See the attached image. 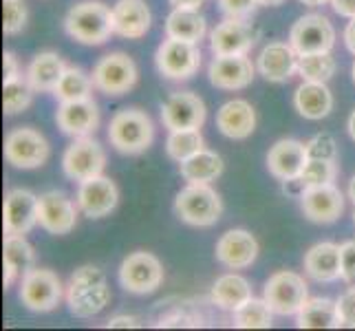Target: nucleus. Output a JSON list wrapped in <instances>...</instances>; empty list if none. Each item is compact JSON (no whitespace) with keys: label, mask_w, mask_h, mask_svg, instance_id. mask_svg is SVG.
Instances as JSON below:
<instances>
[{"label":"nucleus","mask_w":355,"mask_h":331,"mask_svg":"<svg viewBox=\"0 0 355 331\" xmlns=\"http://www.w3.org/2000/svg\"><path fill=\"white\" fill-rule=\"evenodd\" d=\"M155 126L148 113L139 108H124L113 115L108 124V142L121 155H139L150 148Z\"/></svg>","instance_id":"7ed1b4c3"},{"label":"nucleus","mask_w":355,"mask_h":331,"mask_svg":"<svg viewBox=\"0 0 355 331\" xmlns=\"http://www.w3.org/2000/svg\"><path fill=\"white\" fill-rule=\"evenodd\" d=\"M106 327L108 329H117V327H121V329H135V327H139V321L135 316H115V318H111V321L106 323Z\"/></svg>","instance_id":"de8ad7c7"},{"label":"nucleus","mask_w":355,"mask_h":331,"mask_svg":"<svg viewBox=\"0 0 355 331\" xmlns=\"http://www.w3.org/2000/svg\"><path fill=\"white\" fill-rule=\"evenodd\" d=\"M5 289L14 285L16 278H22L27 272L35 267V252L24 239V235H7L5 237Z\"/></svg>","instance_id":"cd10ccee"},{"label":"nucleus","mask_w":355,"mask_h":331,"mask_svg":"<svg viewBox=\"0 0 355 331\" xmlns=\"http://www.w3.org/2000/svg\"><path fill=\"white\" fill-rule=\"evenodd\" d=\"M216 128L230 139H248L256 130V110L248 100H230L216 113Z\"/></svg>","instance_id":"393cba45"},{"label":"nucleus","mask_w":355,"mask_h":331,"mask_svg":"<svg viewBox=\"0 0 355 331\" xmlns=\"http://www.w3.org/2000/svg\"><path fill=\"white\" fill-rule=\"evenodd\" d=\"M340 263H342V280L355 285V241L340 245Z\"/></svg>","instance_id":"c03bdc74"},{"label":"nucleus","mask_w":355,"mask_h":331,"mask_svg":"<svg viewBox=\"0 0 355 331\" xmlns=\"http://www.w3.org/2000/svg\"><path fill=\"white\" fill-rule=\"evenodd\" d=\"M336 303H338L340 325H342V327H351V329H355V287L347 289Z\"/></svg>","instance_id":"37998d69"},{"label":"nucleus","mask_w":355,"mask_h":331,"mask_svg":"<svg viewBox=\"0 0 355 331\" xmlns=\"http://www.w3.org/2000/svg\"><path fill=\"white\" fill-rule=\"evenodd\" d=\"M93 78L87 76L78 67H67L64 76L60 78L58 87L53 89V95L58 102H78V100H89L93 93Z\"/></svg>","instance_id":"72a5a7b5"},{"label":"nucleus","mask_w":355,"mask_h":331,"mask_svg":"<svg viewBox=\"0 0 355 331\" xmlns=\"http://www.w3.org/2000/svg\"><path fill=\"white\" fill-rule=\"evenodd\" d=\"M331 7L342 18H355V0H331Z\"/></svg>","instance_id":"49530a36"},{"label":"nucleus","mask_w":355,"mask_h":331,"mask_svg":"<svg viewBox=\"0 0 355 331\" xmlns=\"http://www.w3.org/2000/svg\"><path fill=\"white\" fill-rule=\"evenodd\" d=\"M203 151V135L201 128H186V130H170L166 139V153L175 162H186L192 155Z\"/></svg>","instance_id":"f704fd0d"},{"label":"nucleus","mask_w":355,"mask_h":331,"mask_svg":"<svg viewBox=\"0 0 355 331\" xmlns=\"http://www.w3.org/2000/svg\"><path fill=\"white\" fill-rule=\"evenodd\" d=\"M111 303V287L102 269L95 265H82L71 274L67 285L69 312L78 318H93Z\"/></svg>","instance_id":"f257e3e1"},{"label":"nucleus","mask_w":355,"mask_h":331,"mask_svg":"<svg viewBox=\"0 0 355 331\" xmlns=\"http://www.w3.org/2000/svg\"><path fill=\"white\" fill-rule=\"evenodd\" d=\"M49 142L46 137L31 126L14 128L5 137V159L20 170H33L46 164L49 159Z\"/></svg>","instance_id":"6e6552de"},{"label":"nucleus","mask_w":355,"mask_h":331,"mask_svg":"<svg viewBox=\"0 0 355 331\" xmlns=\"http://www.w3.org/2000/svg\"><path fill=\"white\" fill-rule=\"evenodd\" d=\"M93 84L104 95H124L137 84V65L121 51L100 58L93 69Z\"/></svg>","instance_id":"9d476101"},{"label":"nucleus","mask_w":355,"mask_h":331,"mask_svg":"<svg viewBox=\"0 0 355 331\" xmlns=\"http://www.w3.org/2000/svg\"><path fill=\"white\" fill-rule=\"evenodd\" d=\"M259 241L252 232L236 228L227 230L225 235L216 241L214 256L216 261L230 269H245L259 259Z\"/></svg>","instance_id":"6ab92c4d"},{"label":"nucleus","mask_w":355,"mask_h":331,"mask_svg":"<svg viewBox=\"0 0 355 331\" xmlns=\"http://www.w3.org/2000/svg\"><path fill=\"white\" fill-rule=\"evenodd\" d=\"M336 177H338L336 159L309 157L296 181L302 188H313V186H324V183H334Z\"/></svg>","instance_id":"58836bf2"},{"label":"nucleus","mask_w":355,"mask_h":331,"mask_svg":"<svg viewBox=\"0 0 355 331\" xmlns=\"http://www.w3.org/2000/svg\"><path fill=\"white\" fill-rule=\"evenodd\" d=\"M67 65L55 51H42L38 53L27 69V82L33 91L38 93H53L60 78L64 76Z\"/></svg>","instance_id":"c756f323"},{"label":"nucleus","mask_w":355,"mask_h":331,"mask_svg":"<svg viewBox=\"0 0 355 331\" xmlns=\"http://www.w3.org/2000/svg\"><path fill=\"white\" fill-rule=\"evenodd\" d=\"M119 201V190L113 179L97 175L87 179L78 188V205L89 219H104L111 214Z\"/></svg>","instance_id":"a211bd4d"},{"label":"nucleus","mask_w":355,"mask_h":331,"mask_svg":"<svg viewBox=\"0 0 355 331\" xmlns=\"http://www.w3.org/2000/svg\"><path fill=\"white\" fill-rule=\"evenodd\" d=\"M345 44L349 51L355 56V18H351V22L347 24V29H345Z\"/></svg>","instance_id":"09e8293b"},{"label":"nucleus","mask_w":355,"mask_h":331,"mask_svg":"<svg viewBox=\"0 0 355 331\" xmlns=\"http://www.w3.org/2000/svg\"><path fill=\"white\" fill-rule=\"evenodd\" d=\"M80 205L73 203L64 192H44L38 197V223L49 235L62 237L76 228Z\"/></svg>","instance_id":"4468645a"},{"label":"nucleus","mask_w":355,"mask_h":331,"mask_svg":"<svg viewBox=\"0 0 355 331\" xmlns=\"http://www.w3.org/2000/svg\"><path fill=\"white\" fill-rule=\"evenodd\" d=\"M289 44L298 56L304 53H329L336 44V29L331 20L320 14L302 16L293 22L289 31Z\"/></svg>","instance_id":"9b49d317"},{"label":"nucleus","mask_w":355,"mask_h":331,"mask_svg":"<svg viewBox=\"0 0 355 331\" xmlns=\"http://www.w3.org/2000/svg\"><path fill=\"white\" fill-rule=\"evenodd\" d=\"M353 223H355V214H353Z\"/></svg>","instance_id":"4d7b16f0"},{"label":"nucleus","mask_w":355,"mask_h":331,"mask_svg":"<svg viewBox=\"0 0 355 331\" xmlns=\"http://www.w3.org/2000/svg\"><path fill=\"white\" fill-rule=\"evenodd\" d=\"M55 124L73 139L89 137L100 126V110H97L93 97L78 102H60L55 110Z\"/></svg>","instance_id":"412c9836"},{"label":"nucleus","mask_w":355,"mask_h":331,"mask_svg":"<svg viewBox=\"0 0 355 331\" xmlns=\"http://www.w3.org/2000/svg\"><path fill=\"white\" fill-rule=\"evenodd\" d=\"M31 100H33V89L27 82V78L22 80V76H20V78L3 82L5 115H18V113H22V110H27L31 106Z\"/></svg>","instance_id":"4c0bfd02"},{"label":"nucleus","mask_w":355,"mask_h":331,"mask_svg":"<svg viewBox=\"0 0 355 331\" xmlns=\"http://www.w3.org/2000/svg\"><path fill=\"white\" fill-rule=\"evenodd\" d=\"M104 166H106V153L102 148V144L95 142L91 135L89 137H78L62 157L64 175L78 183L102 175Z\"/></svg>","instance_id":"f8f14e48"},{"label":"nucleus","mask_w":355,"mask_h":331,"mask_svg":"<svg viewBox=\"0 0 355 331\" xmlns=\"http://www.w3.org/2000/svg\"><path fill=\"white\" fill-rule=\"evenodd\" d=\"M304 272H307L318 283H334L342 278V263H340V245L336 243H318L304 254Z\"/></svg>","instance_id":"a878e982"},{"label":"nucleus","mask_w":355,"mask_h":331,"mask_svg":"<svg viewBox=\"0 0 355 331\" xmlns=\"http://www.w3.org/2000/svg\"><path fill=\"white\" fill-rule=\"evenodd\" d=\"M349 135H351V139L355 142V110H353L351 117H349Z\"/></svg>","instance_id":"864d4df0"},{"label":"nucleus","mask_w":355,"mask_h":331,"mask_svg":"<svg viewBox=\"0 0 355 331\" xmlns=\"http://www.w3.org/2000/svg\"><path fill=\"white\" fill-rule=\"evenodd\" d=\"M274 325V312L265 298H250L234 312V327L239 329H269Z\"/></svg>","instance_id":"c9c22d12"},{"label":"nucleus","mask_w":355,"mask_h":331,"mask_svg":"<svg viewBox=\"0 0 355 331\" xmlns=\"http://www.w3.org/2000/svg\"><path fill=\"white\" fill-rule=\"evenodd\" d=\"M263 298L278 316H293L302 309V305L309 298V287L304 283V278L296 272H276L269 276L265 283Z\"/></svg>","instance_id":"0eeeda50"},{"label":"nucleus","mask_w":355,"mask_h":331,"mask_svg":"<svg viewBox=\"0 0 355 331\" xmlns=\"http://www.w3.org/2000/svg\"><path fill=\"white\" fill-rule=\"evenodd\" d=\"M205 0H170L173 7H192V9H199Z\"/></svg>","instance_id":"8fccbe9b"},{"label":"nucleus","mask_w":355,"mask_h":331,"mask_svg":"<svg viewBox=\"0 0 355 331\" xmlns=\"http://www.w3.org/2000/svg\"><path fill=\"white\" fill-rule=\"evenodd\" d=\"M300 207L302 214L313 223H336V221L345 214V194L336 188L334 183H324V186L304 188L300 194Z\"/></svg>","instance_id":"2eb2a0df"},{"label":"nucleus","mask_w":355,"mask_h":331,"mask_svg":"<svg viewBox=\"0 0 355 331\" xmlns=\"http://www.w3.org/2000/svg\"><path fill=\"white\" fill-rule=\"evenodd\" d=\"M3 67H5V80H14L20 78V69H18V60L11 51H5L3 56Z\"/></svg>","instance_id":"a18cd8bd"},{"label":"nucleus","mask_w":355,"mask_h":331,"mask_svg":"<svg viewBox=\"0 0 355 331\" xmlns=\"http://www.w3.org/2000/svg\"><path fill=\"white\" fill-rule=\"evenodd\" d=\"M293 106L304 119H324L334 110V93L327 82H304L296 89Z\"/></svg>","instance_id":"bb28decb"},{"label":"nucleus","mask_w":355,"mask_h":331,"mask_svg":"<svg viewBox=\"0 0 355 331\" xmlns=\"http://www.w3.org/2000/svg\"><path fill=\"white\" fill-rule=\"evenodd\" d=\"M307 153L309 157H322V159H336V142L331 135H315L311 142H307Z\"/></svg>","instance_id":"79ce46f5"},{"label":"nucleus","mask_w":355,"mask_h":331,"mask_svg":"<svg viewBox=\"0 0 355 331\" xmlns=\"http://www.w3.org/2000/svg\"><path fill=\"white\" fill-rule=\"evenodd\" d=\"M285 0H259V5L261 7H278V5H283Z\"/></svg>","instance_id":"603ef678"},{"label":"nucleus","mask_w":355,"mask_h":331,"mask_svg":"<svg viewBox=\"0 0 355 331\" xmlns=\"http://www.w3.org/2000/svg\"><path fill=\"white\" fill-rule=\"evenodd\" d=\"M336 73V60L329 53H304L298 60V76L304 82H329Z\"/></svg>","instance_id":"e433bc0d"},{"label":"nucleus","mask_w":355,"mask_h":331,"mask_svg":"<svg viewBox=\"0 0 355 331\" xmlns=\"http://www.w3.org/2000/svg\"><path fill=\"white\" fill-rule=\"evenodd\" d=\"M29 11L24 0H3V31L5 35H16L27 27Z\"/></svg>","instance_id":"ea45409f"},{"label":"nucleus","mask_w":355,"mask_h":331,"mask_svg":"<svg viewBox=\"0 0 355 331\" xmlns=\"http://www.w3.org/2000/svg\"><path fill=\"white\" fill-rule=\"evenodd\" d=\"M298 51L287 42H269L256 60V69L267 82L283 84L298 73Z\"/></svg>","instance_id":"5701e85b"},{"label":"nucleus","mask_w":355,"mask_h":331,"mask_svg":"<svg viewBox=\"0 0 355 331\" xmlns=\"http://www.w3.org/2000/svg\"><path fill=\"white\" fill-rule=\"evenodd\" d=\"M218 7L227 18H241L248 20L254 16V11L259 9V0H218Z\"/></svg>","instance_id":"a19ab883"},{"label":"nucleus","mask_w":355,"mask_h":331,"mask_svg":"<svg viewBox=\"0 0 355 331\" xmlns=\"http://www.w3.org/2000/svg\"><path fill=\"white\" fill-rule=\"evenodd\" d=\"M296 325L300 329H340L338 303L331 298H307L296 314Z\"/></svg>","instance_id":"2f4dec72"},{"label":"nucleus","mask_w":355,"mask_h":331,"mask_svg":"<svg viewBox=\"0 0 355 331\" xmlns=\"http://www.w3.org/2000/svg\"><path fill=\"white\" fill-rule=\"evenodd\" d=\"M38 226V197L24 188L7 192L3 205L5 235H27Z\"/></svg>","instance_id":"f3484780"},{"label":"nucleus","mask_w":355,"mask_h":331,"mask_svg":"<svg viewBox=\"0 0 355 331\" xmlns=\"http://www.w3.org/2000/svg\"><path fill=\"white\" fill-rule=\"evenodd\" d=\"M302 5H307V7H320V5H327V3H331V0H300Z\"/></svg>","instance_id":"3c124183"},{"label":"nucleus","mask_w":355,"mask_h":331,"mask_svg":"<svg viewBox=\"0 0 355 331\" xmlns=\"http://www.w3.org/2000/svg\"><path fill=\"white\" fill-rule=\"evenodd\" d=\"M62 280L55 272L44 267H33L22 276L20 283V303L29 312L49 314L62 300Z\"/></svg>","instance_id":"423d86ee"},{"label":"nucleus","mask_w":355,"mask_h":331,"mask_svg":"<svg viewBox=\"0 0 355 331\" xmlns=\"http://www.w3.org/2000/svg\"><path fill=\"white\" fill-rule=\"evenodd\" d=\"M256 40H259V31L254 29L252 22L241 18H225L212 29L210 49L214 56H248Z\"/></svg>","instance_id":"ddd939ff"},{"label":"nucleus","mask_w":355,"mask_h":331,"mask_svg":"<svg viewBox=\"0 0 355 331\" xmlns=\"http://www.w3.org/2000/svg\"><path fill=\"white\" fill-rule=\"evenodd\" d=\"M177 217L192 228H210L223 214V201L210 183H188L175 199Z\"/></svg>","instance_id":"20e7f679"},{"label":"nucleus","mask_w":355,"mask_h":331,"mask_svg":"<svg viewBox=\"0 0 355 331\" xmlns=\"http://www.w3.org/2000/svg\"><path fill=\"white\" fill-rule=\"evenodd\" d=\"M207 33L205 16L199 9L192 7H175L166 18V35L168 38L186 40V42H201Z\"/></svg>","instance_id":"c85d7f7f"},{"label":"nucleus","mask_w":355,"mask_h":331,"mask_svg":"<svg viewBox=\"0 0 355 331\" xmlns=\"http://www.w3.org/2000/svg\"><path fill=\"white\" fill-rule=\"evenodd\" d=\"M252 298L250 280L239 274H223L214 280L212 285V303L218 309L234 314L239 307Z\"/></svg>","instance_id":"7c9ffc66"},{"label":"nucleus","mask_w":355,"mask_h":331,"mask_svg":"<svg viewBox=\"0 0 355 331\" xmlns=\"http://www.w3.org/2000/svg\"><path fill=\"white\" fill-rule=\"evenodd\" d=\"M307 159V144L298 139H278L267 153V170L280 181H296Z\"/></svg>","instance_id":"4be33fe9"},{"label":"nucleus","mask_w":355,"mask_h":331,"mask_svg":"<svg viewBox=\"0 0 355 331\" xmlns=\"http://www.w3.org/2000/svg\"><path fill=\"white\" fill-rule=\"evenodd\" d=\"M351 76H353V84H355V62H353V67H351Z\"/></svg>","instance_id":"6e6d98bb"},{"label":"nucleus","mask_w":355,"mask_h":331,"mask_svg":"<svg viewBox=\"0 0 355 331\" xmlns=\"http://www.w3.org/2000/svg\"><path fill=\"white\" fill-rule=\"evenodd\" d=\"M153 14L144 0H117L113 5V29L121 38L139 40L150 31Z\"/></svg>","instance_id":"b1692460"},{"label":"nucleus","mask_w":355,"mask_h":331,"mask_svg":"<svg viewBox=\"0 0 355 331\" xmlns=\"http://www.w3.org/2000/svg\"><path fill=\"white\" fill-rule=\"evenodd\" d=\"M256 67L248 56H214L207 78L210 84L223 91H241L254 82Z\"/></svg>","instance_id":"aec40b11"},{"label":"nucleus","mask_w":355,"mask_h":331,"mask_svg":"<svg viewBox=\"0 0 355 331\" xmlns=\"http://www.w3.org/2000/svg\"><path fill=\"white\" fill-rule=\"evenodd\" d=\"M64 31L69 38L80 44L100 46L111 35L113 29V9L102 0H82L73 5L64 18Z\"/></svg>","instance_id":"f03ea898"},{"label":"nucleus","mask_w":355,"mask_h":331,"mask_svg":"<svg viewBox=\"0 0 355 331\" xmlns=\"http://www.w3.org/2000/svg\"><path fill=\"white\" fill-rule=\"evenodd\" d=\"M119 283L135 296L153 294L164 283V265L150 252H132L119 265Z\"/></svg>","instance_id":"39448f33"},{"label":"nucleus","mask_w":355,"mask_h":331,"mask_svg":"<svg viewBox=\"0 0 355 331\" xmlns=\"http://www.w3.org/2000/svg\"><path fill=\"white\" fill-rule=\"evenodd\" d=\"M349 199L355 203V175H353V179H351V183H349Z\"/></svg>","instance_id":"5fc2aeb1"},{"label":"nucleus","mask_w":355,"mask_h":331,"mask_svg":"<svg viewBox=\"0 0 355 331\" xmlns=\"http://www.w3.org/2000/svg\"><path fill=\"white\" fill-rule=\"evenodd\" d=\"M205 102L192 91L173 93L162 106V121L168 130L201 128L205 124Z\"/></svg>","instance_id":"dca6fc26"},{"label":"nucleus","mask_w":355,"mask_h":331,"mask_svg":"<svg viewBox=\"0 0 355 331\" xmlns=\"http://www.w3.org/2000/svg\"><path fill=\"white\" fill-rule=\"evenodd\" d=\"M155 65L168 80H190L201 67V49L197 42L168 38L159 44Z\"/></svg>","instance_id":"1a4fd4ad"},{"label":"nucleus","mask_w":355,"mask_h":331,"mask_svg":"<svg viewBox=\"0 0 355 331\" xmlns=\"http://www.w3.org/2000/svg\"><path fill=\"white\" fill-rule=\"evenodd\" d=\"M179 173L188 183H212L223 175V159L214 151H199L179 164Z\"/></svg>","instance_id":"473e14b6"}]
</instances>
